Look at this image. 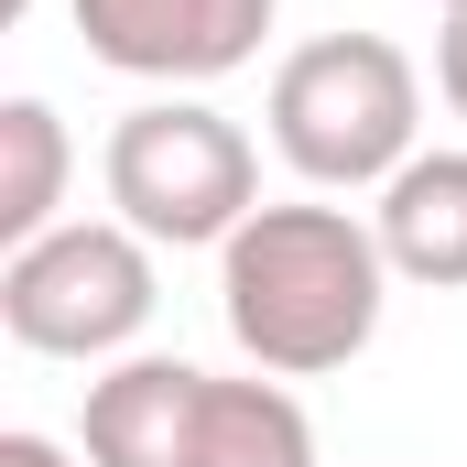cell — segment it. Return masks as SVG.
Wrapping results in <instances>:
<instances>
[{
    "label": "cell",
    "instance_id": "8992f818",
    "mask_svg": "<svg viewBox=\"0 0 467 467\" xmlns=\"http://www.w3.org/2000/svg\"><path fill=\"white\" fill-rule=\"evenodd\" d=\"M207 435V369L196 358H109L88 380V467H196Z\"/></svg>",
    "mask_w": 467,
    "mask_h": 467
},
{
    "label": "cell",
    "instance_id": "7a4b0ae2",
    "mask_svg": "<svg viewBox=\"0 0 467 467\" xmlns=\"http://www.w3.org/2000/svg\"><path fill=\"white\" fill-rule=\"evenodd\" d=\"M413 130H424V77L402 44L380 33H316L283 55L272 77V152L316 185V196H358V185H391L413 163Z\"/></svg>",
    "mask_w": 467,
    "mask_h": 467
},
{
    "label": "cell",
    "instance_id": "5b68a950",
    "mask_svg": "<svg viewBox=\"0 0 467 467\" xmlns=\"http://www.w3.org/2000/svg\"><path fill=\"white\" fill-rule=\"evenodd\" d=\"M88 55L119 77H152V88H207L239 77L272 33V0H66Z\"/></svg>",
    "mask_w": 467,
    "mask_h": 467
},
{
    "label": "cell",
    "instance_id": "6da1fadb",
    "mask_svg": "<svg viewBox=\"0 0 467 467\" xmlns=\"http://www.w3.org/2000/svg\"><path fill=\"white\" fill-rule=\"evenodd\" d=\"M391 305V261L380 229L348 207H261L250 229L218 250V316L250 348L261 380H327L380 337Z\"/></svg>",
    "mask_w": 467,
    "mask_h": 467
},
{
    "label": "cell",
    "instance_id": "9c48e42d",
    "mask_svg": "<svg viewBox=\"0 0 467 467\" xmlns=\"http://www.w3.org/2000/svg\"><path fill=\"white\" fill-rule=\"evenodd\" d=\"M55 207H66V119L44 99H0V239L33 250L44 229H66Z\"/></svg>",
    "mask_w": 467,
    "mask_h": 467
},
{
    "label": "cell",
    "instance_id": "277c9868",
    "mask_svg": "<svg viewBox=\"0 0 467 467\" xmlns=\"http://www.w3.org/2000/svg\"><path fill=\"white\" fill-rule=\"evenodd\" d=\"M152 305H163L152 239L119 218H66L0 261V327L33 358H119L152 327Z\"/></svg>",
    "mask_w": 467,
    "mask_h": 467
},
{
    "label": "cell",
    "instance_id": "52a82bcc",
    "mask_svg": "<svg viewBox=\"0 0 467 467\" xmlns=\"http://www.w3.org/2000/svg\"><path fill=\"white\" fill-rule=\"evenodd\" d=\"M369 229H380V261H391V283L467 294V152H413V163L380 185Z\"/></svg>",
    "mask_w": 467,
    "mask_h": 467
},
{
    "label": "cell",
    "instance_id": "8fae6325",
    "mask_svg": "<svg viewBox=\"0 0 467 467\" xmlns=\"http://www.w3.org/2000/svg\"><path fill=\"white\" fill-rule=\"evenodd\" d=\"M0 467H77L55 435H0Z\"/></svg>",
    "mask_w": 467,
    "mask_h": 467
},
{
    "label": "cell",
    "instance_id": "3957f363",
    "mask_svg": "<svg viewBox=\"0 0 467 467\" xmlns=\"http://www.w3.org/2000/svg\"><path fill=\"white\" fill-rule=\"evenodd\" d=\"M99 174H109L119 229H141L152 250H229L261 218V152L207 99H141L109 130Z\"/></svg>",
    "mask_w": 467,
    "mask_h": 467
},
{
    "label": "cell",
    "instance_id": "30bf717a",
    "mask_svg": "<svg viewBox=\"0 0 467 467\" xmlns=\"http://www.w3.org/2000/svg\"><path fill=\"white\" fill-rule=\"evenodd\" d=\"M435 88H446V109L467 119V11L446 22V44H435Z\"/></svg>",
    "mask_w": 467,
    "mask_h": 467
},
{
    "label": "cell",
    "instance_id": "ba28073f",
    "mask_svg": "<svg viewBox=\"0 0 467 467\" xmlns=\"http://www.w3.org/2000/svg\"><path fill=\"white\" fill-rule=\"evenodd\" d=\"M196 467H316V424L283 380H207Z\"/></svg>",
    "mask_w": 467,
    "mask_h": 467
},
{
    "label": "cell",
    "instance_id": "7c38bea8",
    "mask_svg": "<svg viewBox=\"0 0 467 467\" xmlns=\"http://www.w3.org/2000/svg\"><path fill=\"white\" fill-rule=\"evenodd\" d=\"M435 11H446V22H457V11H467V0H435Z\"/></svg>",
    "mask_w": 467,
    "mask_h": 467
}]
</instances>
